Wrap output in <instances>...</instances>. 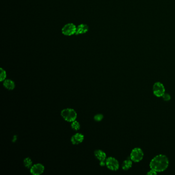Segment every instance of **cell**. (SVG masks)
<instances>
[{"instance_id": "obj_13", "label": "cell", "mask_w": 175, "mask_h": 175, "mask_svg": "<svg viewBox=\"0 0 175 175\" xmlns=\"http://www.w3.org/2000/svg\"><path fill=\"white\" fill-rule=\"evenodd\" d=\"M24 164L25 166L27 168H30L32 166V161L30 158H26L24 160Z\"/></svg>"}, {"instance_id": "obj_8", "label": "cell", "mask_w": 175, "mask_h": 175, "mask_svg": "<svg viewBox=\"0 0 175 175\" xmlns=\"http://www.w3.org/2000/svg\"><path fill=\"white\" fill-rule=\"evenodd\" d=\"M89 30V27L87 24H81L77 26L76 35H81L87 33Z\"/></svg>"}, {"instance_id": "obj_7", "label": "cell", "mask_w": 175, "mask_h": 175, "mask_svg": "<svg viewBox=\"0 0 175 175\" xmlns=\"http://www.w3.org/2000/svg\"><path fill=\"white\" fill-rule=\"evenodd\" d=\"M44 166L40 163L34 164L30 168V173L33 175H40L44 172Z\"/></svg>"}, {"instance_id": "obj_14", "label": "cell", "mask_w": 175, "mask_h": 175, "mask_svg": "<svg viewBox=\"0 0 175 175\" xmlns=\"http://www.w3.org/2000/svg\"><path fill=\"white\" fill-rule=\"evenodd\" d=\"M71 126H72V128L75 131H78L80 128V124L79 122H78L76 120L72 122Z\"/></svg>"}, {"instance_id": "obj_16", "label": "cell", "mask_w": 175, "mask_h": 175, "mask_svg": "<svg viewBox=\"0 0 175 175\" xmlns=\"http://www.w3.org/2000/svg\"><path fill=\"white\" fill-rule=\"evenodd\" d=\"M163 99L165 101H169L171 99V97L169 94L165 92L163 95L162 96Z\"/></svg>"}, {"instance_id": "obj_6", "label": "cell", "mask_w": 175, "mask_h": 175, "mask_svg": "<svg viewBox=\"0 0 175 175\" xmlns=\"http://www.w3.org/2000/svg\"><path fill=\"white\" fill-rule=\"evenodd\" d=\"M105 163L107 168L113 171H116L119 168V163L116 159L114 157H109L106 159Z\"/></svg>"}, {"instance_id": "obj_11", "label": "cell", "mask_w": 175, "mask_h": 175, "mask_svg": "<svg viewBox=\"0 0 175 175\" xmlns=\"http://www.w3.org/2000/svg\"><path fill=\"white\" fill-rule=\"evenodd\" d=\"M3 85L6 89L8 90H13L15 87V82L10 79L5 80L3 82Z\"/></svg>"}, {"instance_id": "obj_2", "label": "cell", "mask_w": 175, "mask_h": 175, "mask_svg": "<svg viewBox=\"0 0 175 175\" xmlns=\"http://www.w3.org/2000/svg\"><path fill=\"white\" fill-rule=\"evenodd\" d=\"M61 114L62 118L65 121L69 122L75 121L77 117V114L76 111L74 109H63L61 112Z\"/></svg>"}, {"instance_id": "obj_3", "label": "cell", "mask_w": 175, "mask_h": 175, "mask_svg": "<svg viewBox=\"0 0 175 175\" xmlns=\"http://www.w3.org/2000/svg\"><path fill=\"white\" fill-rule=\"evenodd\" d=\"M144 157V153L140 148H136L131 151L130 158L133 162H139L142 160Z\"/></svg>"}, {"instance_id": "obj_15", "label": "cell", "mask_w": 175, "mask_h": 175, "mask_svg": "<svg viewBox=\"0 0 175 175\" xmlns=\"http://www.w3.org/2000/svg\"><path fill=\"white\" fill-rule=\"evenodd\" d=\"M0 80L1 81H3L5 80L6 78V72L5 70H4L3 68H1V75H0Z\"/></svg>"}, {"instance_id": "obj_1", "label": "cell", "mask_w": 175, "mask_h": 175, "mask_svg": "<svg viewBox=\"0 0 175 175\" xmlns=\"http://www.w3.org/2000/svg\"><path fill=\"white\" fill-rule=\"evenodd\" d=\"M169 165V160L165 155H157L154 157L149 163V167L151 170L160 173L165 171Z\"/></svg>"}, {"instance_id": "obj_12", "label": "cell", "mask_w": 175, "mask_h": 175, "mask_svg": "<svg viewBox=\"0 0 175 175\" xmlns=\"http://www.w3.org/2000/svg\"><path fill=\"white\" fill-rule=\"evenodd\" d=\"M132 165H133V161L131 160L129 157V158L124 161L123 163L122 164V168L124 171H127L131 168Z\"/></svg>"}, {"instance_id": "obj_5", "label": "cell", "mask_w": 175, "mask_h": 175, "mask_svg": "<svg viewBox=\"0 0 175 175\" xmlns=\"http://www.w3.org/2000/svg\"><path fill=\"white\" fill-rule=\"evenodd\" d=\"M153 92L154 95L157 97H162L165 92L164 85L160 82H156L153 85Z\"/></svg>"}, {"instance_id": "obj_9", "label": "cell", "mask_w": 175, "mask_h": 175, "mask_svg": "<svg viewBox=\"0 0 175 175\" xmlns=\"http://www.w3.org/2000/svg\"><path fill=\"white\" fill-rule=\"evenodd\" d=\"M84 139V135L81 134L80 133H77L76 134L72 137L71 141L73 144L76 145L83 142Z\"/></svg>"}, {"instance_id": "obj_17", "label": "cell", "mask_w": 175, "mask_h": 175, "mask_svg": "<svg viewBox=\"0 0 175 175\" xmlns=\"http://www.w3.org/2000/svg\"><path fill=\"white\" fill-rule=\"evenodd\" d=\"M103 115L102 114H96L95 116L94 119L95 121L97 122L101 121L103 119Z\"/></svg>"}, {"instance_id": "obj_18", "label": "cell", "mask_w": 175, "mask_h": 175, "mask_svg": "<svg viewBox=\"0 0 175 175\" xmlns=\"http://www.w3.org/2000/svg\"><path fill=\"white\" fill-rule=\"evenodd\" d=\"M157 173H157L156 171H154V170H151H151H150L149 171H148V173H147V175H157Z\"/></svg>"}, {"instance_id": "obj_10", "label": "cell", "mask_w": 175, "mask_h": 175, "mask_svg": "<svg viewBox=\"0 0 175 175\" xmlns=\"http://www.w3.org/2000/svg\"><path fill=\"white\" fill-rule=\"evenodd\" d=\"M95 156L100 162H105L106 160V155L105 152L101 150H96L95 151Z\"/></svg>"}, {"instance_id": "obj_4", "label": "cell", "mask_w": 175, "mask_h": 175, "mask_svg": "<svg viewBox=\"0 0 175 175\" xmlns=\"http://www.w3.org/2000/svg\"><path fill=\"white\" fill-rule=\"evenodd\" d=\"M76 32L77 26L72 23L65 24L62 28V33L66 36H72L76 35Z\"/></svg>"}]
</instances>
